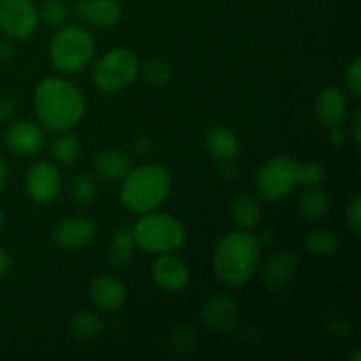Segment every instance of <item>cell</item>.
Masks as SVG:
<instances>
[{
    "label": "cell",
    "mask_w": 361,
    "mask_h": 361,
    "mask_svg": "<svg viewBox=\"0 0 361 361\" xmlns=\"http://www.w3.org/2000/svg\"><path fill=\"white\" fill-rule=\"evenodd\" d=\"M34 108L39 122L53 133L76 127L87 111L85 95L73 81L49 76L39 81L34 92Z\"/></svg>",
    "instance_id": "cell-1"
},
{
    "label": "cell",
    "mask_w": 361,
    "mask_h": 361,
    "mask_svg": "<svg viewBox=\"0 0 361 361\" xmlns=\"http://www.w3.org/2000/svg\"><path fill=\"white\" fill-rule=\"evenodd\" d=\"M259 240L247 229L231 231L222 236L214 249V271L231 288L247 284L257 271L261 259Z\"/></svg>",
    "instance_id": "cell-2"
},
{
    "label": "cell",
    "mask_w": 361,
    "mask_h": 361,
    "mask_svg": "<svg viewBox=\"0 0 361 361\" xmlns=\"http://www.w3.org/2000/svg\"><path fill=\"white\" fill-rule=\"evenodd\" d=\"M173 187V175L157 162L130 168L120 187V201L133 214L154 212L168 200Z\"/></svg>",
    "instance_id": "cell-3"
},
{
    "label": "cell",
    "mask_w": 361,
    "mask_h": 361,
    "mask_svg": "<svg viewBox=\"0 0 361 361\" xmlns=\"http://www.w3.org/2000/svg\"><path fill=\"white\" fill-rule=\"evenodd\" d=\"M137 249L150 254L178 252L187 240V229L178 217L162 212L141 214L133 228Z\"/></svg>",
    "instance_id": "cell-4"
},
{
    "label": "cell",
    "mask_w": 361,
    "mask_h": 361,
    "mask_svg": "<svg viewBox=\"0 0 361 361\" xmlns=\"http://www.w3.org/2000/svg\"><path fill=\"white\" fill-rule=\"evenodd\" d=\"M94 55V35L81 25H62L49 42V62L62 74L81 73Z\"/></svg>",
    "instance_id": "cell-5"
},
{
    "label": "cell",
    "mask_w": 361,
    "mask_h": 361,
    "mask_svg": "<svg viewBox=\"0 0 361 361\" xmlns=\"http://www.w3.org/2000/svg\"><path fill=\"white\" fill-rule=\"evenodd\" d=\"M140 59L129 48H113L95 62L92 69V83L104 94L126 90L140 74Z\"/></svg>",
    "instance_id": "cell-6"
},
{
    "label": "cell",
    "mask_w": 361,
    "mask_h": 361,
    "mask_svg": "<svg viewBox=\"0 0 361 361\" xmlns=\"http://www.w3.org/2000/svg\"><path fill=\"white\" fill-rule=\"evenodd\" d=\"M256 190L264 201H281L300 185V162L291 155H274L256 175Z\"/></svg>",
    "instance_id": "cell-7"
},
{
    "label": "cell",
    "mask_w": 361,
    "mask_h": 361,
    "mask_svg": "<svg viewBox=\"0 0 361 361\" xmlns=\"http://www.w3.org/2000/svg\"><path fill=\"white\" fill-rule=\"evenodd\" d=\"M39 25L37 7L32 0H0V30L13 41H27Z\"/></svg>",
    "instance_id": "cell-8"
},
{
    "label": "cell",
    "mask_w": 361,
    "mask_h": 361,
    "mask_svg": "<svg viewBox=\"0 0 361 361\" xmlns=\"http://www.w3.org/2000/svg\"><path fill=\"white\" fill-rule=\"evenodd\" d=\"M62 183V173L59 166L49 161H37L28 168L25 189L34 203L49 204L59 200Z\"/></svg>",
    "instance_id": "cell-9"
},
{
    "label": "cell",
    "mask_w": 361,
    "mask_h": 361,
    "mask_svg": "<svg viewBox=\"0 0 361 361\" xmlns=\"http://www.w3.org/2000/svg\"><path fill=\"white\" fill-rule=\"evenodd\" d=\"M4 145L16 157H35L46 147V130L32 120H16L4 130Z\"/></svg>",
    "instance_id": "cell-10"
},
{
    "label": "cell",
    "mask_w": 361,
    "mask_h": 361,
    "mask_svg": "<svg viewBox=\"0 0 361 361\" xmlns=\"http://www.w3.org/2000/svg\"><path fill=\"white\" fill-rule=\"evenodd\" d=\"M97 236V226L85 215H71L56 222L51 240L62 250H81Z\"/></svg>",
    "instance_id": "cell-11"
},
{
    "label": "cell",
    "mask_w": 361,
    "mask_h": 361,
    "mask_svg": "<svg viewBox=\"0 0 361 361\" xmlns=\"http://www.w3.org/2000/svg\"><path fill=\"white\" fill-rule=\"evenodd\" d=\"M201 319L212 334L224 335L235 330L240 319L238 303L228 293L212 295L201 307Z\"/></svg>",
    "instance_id": "cell-12"
},
{
    "label": "cell",
    "mask_w": 361,
    "mask_h": 361,
    "mask_svg": "<svg viewBox=\"0 0 361 361\" xmlns=\"http://www.w3.org/2000/svg\"><path fill=\"white\" fill-rule=\"evenodd\" d=\"M152 279L161 289L168 293H180L189 286L190 268L176 252L159 254L152 263Z\"/></svg>",
    "instance_id": "cell-13"
},
{
    "label": "cell",
    "mask_w": 361,
    "mask_h": 361,
    "mask_svg": "<svg viewBox=\"0 0 361 361\" xmlns=\"http://www.w3.org/2000/svg\"><path fill=\"white\" fill-rule=\"evenodd\" d=\"M74 14L92 27L108 30L122 20V6L116 0H76Z\"/></svg>",
    "instance_id": "cell-14"
},
{
    "label": "cell",
    "mask_w": 361,
    "mask_h": 361,
    "mask_svg": "<svg viewBox=\"0 0 361 361\" xmlns=\"http://www.w3.org/2000/svg\"><path fill=\"white\" fill-rule=\"evenodd\" d=\"M90 302L102 312H116L123 307L127 300V288L118 277L113 275H99L92 281Z\"/></svg>",
    "instance_id": "cell-15"
},
{
    "label": "cell",
    "mask_w": 361,
    "mask_h": 361,
    "mask_svg": "<svg viewBox=\"0 0 361 361\" xmlns=\"http://www.w3.org/2000/svg\"><path fill=\"white\" fill-rule=\"evenodd\" d=\"M349 101L348 95L337 87H326L317 94L316 102H314V111H316L317 120L324 127H338L348 118Z\"/></svg>",
    "instance_id": "cell-16"
},
{
    "label": "cell",
    "mask_w": 361,
    "mask_h": 361,
    "mask_svg": "<svg viewBox=\"0 0 361 361\" xmlns=\"http://www.w3.org/2000/svg\"><path fill=\"white\" fill-rule=\"evenodd\" d=\"M92 168L97 178L102 182H122L123 176L133 168L129 155L118 148H108L97 154L92 161Z\"/></svg>",
    "instance_id": "cell-17"
},
{
    "label": "cell",
    "mask_w": 361,
    "mask_h": 361,
    "mask_svg": "<svg viewBox=\"0 0 361 361\" xmlns=\"http://www.w3.org/2000/svg\"><path fill=\"white\" fill-rule=\"evenodd\" d=\"M296 271H298V257L289 250H277L264 263V284L271 289H279L288 284L295 277Z\"/></svg>",
    "instance_id": "cell-18"
},
{
    "label": "cell",
    "mask_w": 361,
    "mask_h": 361,
    "mask_svg": "<svg viewBox=\"0 0 361 361\" xmlns=\"http://www.w3.org/2000/svg\"><path fill=\"white\" fill-rule=\"evenodd\" d=\"M204 148L215 161H229L240 154V140L229 127L214 126L204 133Z\"/></svg>",
    "instance_id": "cell-19"
},
{
    "label": "cell",
    "mask_w": 361,
    "mask_h": 361,
    "mask_svg": "<svg viewBox=\"0 0 361 361\" xmlns=\"http://www.w3.org/2000/svg\"><path fill=\"white\" fill-rule=\"evenodd\" d=\"M330 207V194L321 185L305 187V190H303L298 200L300 215L310 222H319L321 219L326 217Z\"/></svg>",
    "instance_id": "cell-20"
},
{
    "label": "cell",
    "mask_w": 361,
    "mask_h": 361,
    "mask_svg": "<svg viewBox=\"0 0 361 361\" xmlns=\"http://www.w3.org/2000/svg\"><path fill=\"white\" fill-rule=\"evenodd\" d=\"M231 217L240 228L247 229V231H252V229L261 226V221H263V207H261L259 200H256L254 196L242 194V196L233 200Z\"/></svg>",
    "instance_id": "cell-21"
},
{
    "label": "cell",
    "mask_w": 361,
    "mask_h": 361,
    "mask_svg": "<svg viewBox=\"0 0 361 361\" xmlns=\"http://www.w3.org/2000/svg\"><path fill=\"white\" fill-rule=\"evenodd\" d=\"M136 242H134L133 229L118 228L111 236L108 247V261L115 268H126L133 261Z\"/></svg>",
    "instance_id": "cell-22"
},
{
    "label": "cell",
    "mask_w": 361,
    "mask_h": 361,
    "mask_svg": "<svg viewBox=\"0 0 361 361\" xmlns=\"http://www.w3.org/2000/svg\"><path fill=\"white\" fill-rule=\"evenodd\" d=\"M104 319L97 312L81 310V312L74 314L73 319H71L69 331L76 341L88 342L101 337L102 331H104Z\"/></svg>",
    "instance_id": "cell-23"
},
{
    "label": "cell",
    "mask_w": 361,
    "mask_h": 361,
    "mask_svg": "<svg viewBox=\"0 0 361 361\" xmlns=\"http://www.w3.org/2000/svg\"><path fill=\"white\" fill-rule=\"evenodd\" d=\"M305 250L314 257H330L335 256L341 249V240L335 233L328 231V229H314L307 235Z\"/></svg>",
    "instance_id": "cell-24"
},
{
    "label": "cell",
    "mask_w": 361,
    "mask_h": 361,
    "mask_svg": "<svg viewBox=\"0 0 361 361\" xmlns=\"http://www.w3.org/2000/svg\"><path fill=\"white\" fill-rule=\"evenodd\" d=\"M80 141L76 140L74 134H71L69 130H63L59 133V136L53 140L51 143V155L55 159V162L62 166H71L80 159Z\"/></svg>",
    "instance_id": "cell-25"
},
{
    "label": "cell",
    "mask_w": 361,
    "mask_h": 361,
    "mask_svg": "<svg viewBox=\"0 0 361 361\" xmlns=\"http://www.w3.org/2000/svg\"><path fill=\"white\" fill-rule=\"evenodd\" d=\"M197 342H200L197 331L189 324H180L169 335V351L173 356L183 358L197 348Z\"/></svg>",
    "instance_id": "cell-26"
},
{
    "label": "cell",
    "mask_w": 361,
    "mask_h": 361,
    "mask_svg": "<svg viewBox=\"0 0 361 361\" xmlns=\"http://www.w3.org/2000/svg\"><path fill=\"white\" fill-rule=\"evenodd\" d=\"M71 197L76 204H90L97 194V185H95L94 176L88 173H78L73 176L69 185Z\"/></svg>",
    "instance_id": "cell-27"
},
{
    "label": "cell",
    "mask_w": 361,
    "mask_h": 361,
    "mask_svg": "<svg viewBox=\"0 0 361 361\" xmlns=\"http://www.w3.org/2000/svg\"><path fill=\"white\" fill-rule=\"evenodd\" d=\"M39 20L49 28H60L66 25L69 16V7L63 0H42L41 7L37 9Z\"/></svg>",
    "instance_id": "cell-28"
},
{
    "label": "cell",
    "mask_w": 361,
    "mask_h": 361,
    "mask_svg": "<svg viewBox=\"0 0 361 361\" xmlns=\"http://www.w3.org/2000/svg\"><path fill=\"white\" fill-rule=\"evenodd\" d=\"M140 73L145 80L152 85H166L173 78V67L168 60L154 59L148 60L145 66L140 67Z\"/></svg>",
    "instance_id": "cell-29"
},
{
    "label": "cell",
    "mask_w": 361,
    "mask_h": 361,
    "mask_svg": "<svg viewBox=\"0 0 361 361\" xmlns=\"http://www.w3.org/2000/svg\"><path fill=\"white\" fill-rule=\"evenodd\" d=\"M326 178V171H324L323 164L317 161H307L300 162V185L305 187H316L321 185Z\"/></svg>",
    "instance_id": "cell-30"
},
{
    "label": "cell",
    "mask_w": 361,
    "mask_h": 361,
    "mask_svg": "<svg viewBox=\"0 0 361 361\" xmlns=\"http://www.w3.org/2000/svg\"><path fill=\"white\" fill-rule=\"evenodd\" d=\"M344 81L348 90L358 99L361 95V59L360 56H356V59L348 66V69H345V74H344Z\"/></svg>",
    "instance_id": "cell-31"
},
{
    "label": "cell",
    "mask_w": 361,
    "mask_h": 361,
    "mask_svg": "<svg viewBox=\"0 0 361 361\" xmlns=\"http://www.w3.org/2000/svg\"><path fill=\"white\" fill-rule=\"evenodd\" d=\"M345 224L351 229L353 235L360 236L361 233V197L355 196L349 201L348 208H345Z\"/></svg>",
    "instance_id": "cell-32"
},
{
    "label": "cell",
    "mask_w": 361,
    "mask_h": 361,
    "mask_svg": "<svg viewBox=\"0 0 361 361\" xmlns=\"http://www.w3.org/2000/svg\"><path fill=\"white\" fill-rule=\"evenodd\" d=\"M18 111V104L11 95L0 97V122H11Z\"/></svg>",
    "instance_id": "cell-33"
},
{
    "label": "cell",
    "mask_w": 361,
    "mask_h": 361,
    "mask_svg": "<svg viewBox=\"0 0 361 361\" xmlns=\"http://www.w3.org/2000/svg\"><path fill=\"white\" fill-rule=\"evenodd\" d=\"M217 173L222 180L231 182L238 176V166H236V159H229V161H217Z\"/></svg>",
    "instance_id": "cell-34"
},
{
    "label": "cell",
    "mask_w": 361,
    "mask_h": 361,
    "mask_svg": "<svg viewBox=\"0 0 361 361\" xmlns=\"http://www.w3.org/2000/svg\"><path fill=\"white\" fill-rule=\"evenodd\" d=\"M14 55H16V46H14L13 39H2L0 41V62H9Z\"/></svg>",
    "instance_id": "cell-35"
},
{
    "label": "cell",
    "mask_w": 361,
    "mask_h": 361,
    "mask_svg": "<svg viewBox=\"0 0 361 361\" xmlns=\"http://www.w3.org/2000/svg\"><path fill=\"white\" fill-rule=\"evenodd\" d=\"M328 140H330V143L334 145V147H344L345 141H348V133L342 129V126L331 127Z\"/></svg>",
    "instance_id": "cell-36"
},
{
    "label": "cell",
    "mask_w": 361,
    "mask_h": 361,
    "mask_svg": "<svg viewBox=\"0 0 361 361\" xmlns=\"http://www.w3.org/2000/svg\"><path fill=\"white\" fill-rule=\"evenodd\" d=\"M134 150H136L140 155H148L152 154V150H154V143H152L150 137L141 134V136L136 137V141H134Z\"/></svg>",
    "instance_id": "cell-37"
},
{
    "label": "cell",
    "mask_w": 361,
    "mask_h": 361,
    "mask_svg": "<svg viewBox=\"0 0 361 361\" xmlns=\"http://www.w3.org/2000/svg\"><path fill=\"white\" fill-rule=\"evenodd\" d=\"M11 268H13V256L9 254V250L0 247V279L6 277Z\"/></svg>",
    "instance_id": "cell-38"
},
{
    "label": "cell",
    "mask_w": 361,
    "mask_h": 361,
    "mask_svg": "<svg viewBox=\"0 0 361 361\" xmlns=\"http://www.w3.org/2000/svg\"><path fill=\"white\" fill-rule=\"evenodd\" d=\"M361 111L360 109H356L355 115H353V120H351V136H353V141H355V145H360L361 141Z\"/></svg>",
    "instance_id": "cell-39"
},
{
    "label": "cell",
    "mask_w": 361,
    "mask_h": 361,
    "mask_svg": "<svg viewBox=\"0 0 361 361\" xmlns=\"http://www.w3.org/2000/svg\"><path fill=\"white\" fill-rule=\"evenodd\" d=\"M7 182H9V166H7L6 159L0 157V192L6 189Z\"/></svg>",
    "instance_id": "cell-40"
},
{
    "label": "cell",
    "mask_w": 361,
    "mask_h": 361,
    "mask_svg": "<svg viewBox=\"0 0 361 361\" xmlns=\"http://www.w3.org/2000/svg\"><path fill=\"white\" fill-rule=\"evenodd\" d=\"M257 240H259L261 247H268L274 243V235H271L270 231H264V233H261V236H257Z\"/></svg>",
    "instance_id": "cell-41"
},
{
    "label": "cell",
    "mask_w": 361,
    "mask_h": 361,
    "mask_svg": "<svg viewBox=\"0 0 361 361\" xmlns=\"http://www.w3.org/2000/svg\"><path fill=\"white\" fill-rule=\"evenodd\" d=\"M4 224H6V212H4V208L0 207V229L4 228Z\"/></svg>",
    "instance_id": "cell-42"
}]
</instances>
